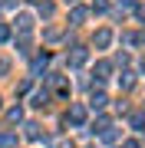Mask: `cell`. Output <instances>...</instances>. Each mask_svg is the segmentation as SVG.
I'll return each mask as SVG.
<instances>
[{"label": "cell", "instance_id": "7a4b0ae2", "mask_svg": "<svg viewBox=\"0 0 145 148\" xmlns=\"http://www.w3.org/2000/svg\"><path fill=\"white\" fill-rule=\"evenodd\" d=\"M109 43H112V33H109V30H99L96 33V46H109Z\"/></svg>", "mask_w": 145, "mask_h": 148}, {"label": "cell", "instance_id": "3957f363", "mask_svg": "<svg viewBox=\"0 0 145 148\" xmlns=\"http://www.w3.org/2000/svg\"><path fill=\"white\" fill-rule=\"evenodd\" d=\"M69 63H73V66H82V63H86V49H73Z\"/></svg>", "mask_w": 145, "mask_h": 148}, {"label": "cell", "instance_id": "30bf717a", "mask_svg": "<svg viewBox=\"0 0 145 148\" xmlns=\"http://www.w3.org/2000/svg\"><path fill=\"white\" fill-rule=\"evenodd\" d=\"M7 36H10V30H7V27H0V43H3Z\"/></svg>", "mask_w": 145, "mask_h": 148}, {"label": "cell", "instance_id": "8fae6325", "mask_svg": "<svg viewBox=\"0 0 145 148\" xmlns=\"http://www.w3.org/2000/svg\"><path fill=\"white\" fill-rule=\"evenodd\" d=\"M122 148H139V142H125V145H122Z\"/></svg>", "mask_w": 145, "mask_h": 148}, {"label": "cell", "instance_id": "ba28073f", "mask_svg": "<svg viewBox=\"0 0 145 148\" xmlns=\"http://www.w3.org/2000/svg\"><path fill=\"white\" fill-rule=\"evenodd\" d=\"M20 119H23V109H20V106L10 109V122H20Z\"/></svg>", "mask_w": 145, "mask_h": 148}, {"label": "cell", "instance_id": "8992f818", "mask_svg": "<svg viewBox=\"0 0 145 148\" xmlns=\"http://www.w3.org/2000/svg\"><path fill=\"white\" fill-rule=\"evenodd\" d=\"M119 86H122V89H129V86H132V73H122V76H119Z\"/></svg>", "mask_w": 145, "mask_h": 148}, {"label": "cell", "instance_id": "277c9868", "mask_svg": "<svg viewBox=\"0 0 145 148\" xmlns=\"http://www.w3.org/2000/svg\"><path fill=\"white\" fill-rule=\"evenodd\" d=\"M106 102H109V99H106V95H102V92H96V95H92V109H102V106H106Z\"/></svg>", "mask_w": 145, "mask_h": 148}, {"label": "cell", "instance_id": "5b68a950", "mask_svg": "<svg viewBox=\"0 0 145 148\" xmlns=\"http://www.w3.org/2000/svg\"><path fill=\"white\" fill-rule=\"evenodd\" d=\"M69 20H73V23H82V20H86V10H82V7H76V10H73V16H69Z\"/></svg>", "mask_w": 145, "mask_h": 148}, {"label": "cell", "instance_id": "9c48e42d", "mask_svg": "<svg viewBox=\"0 0 145 148\" xmlns=\"http://www.w3.org/2000/svg\"><path fill=\"white\" fill-rule=\"evenodd\" d=\"M13 142H16V138H13V135H0V145H3V148H10Z\"/></svg>", "mask_w": 145, "mask_h": 148}, {"label": "cell", "instance_id": "52a82bcc", "mask_svg": "<svg viewBox=\"0 0 145 148\" xmlns=\"http://www.w3.org/2000/svg\"><path fill=\"white\" fill-rule=\"evenodd\" d=\"M30 27H33V20H30V16H27V13H23V16H20V30H23V33H27Z\"/></svg>", "mask_w": 145, "mask_h": 148}, {"label": "cell", "instance_id": "6da1fadb", "mask_svg": "<svg viewBox=\"0 0 145 148\" xmlns=\"http://www.w3.org/2000/svg\"><path fill=\"white\" fill-rule=\"evenodd\" d=\"M69 122H73V125H82V122H86V109H82V106H73L69 109Z\"/></svg>", "mask_w": 145, "mask_h": 148}]
</instances>
